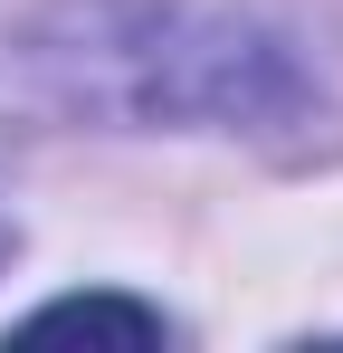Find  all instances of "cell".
<instances>
[{
	"label": "cell",
	"instance_id": "6da1fadb",
	"mask_svg": "<svg viewBox=\"0 0 343 353\" xmlns=\"http://www.w3.org/2000/svg\"><path fill=\"white\" fill-rule=\"evenodd\" d=\"M57 325H86V334H134V344H153L163 334V315L153 305H124V296H57L29 315V334H57Z\"/></svg>",
	"mask_w": 343,
	"mask_h": 353
},
{
	"label": "cell",
	"instance_id": "7a4b0ae2",
	"mask_svg": "<svg viewBox=\"0 0 343 353\" xmlns=\"http://www.w3.org/2000/svg\"><path fill=\"white\" fill-rule=\"evenodd\" d=\"M0 248H10V239H0Z\"/></svg>",
	"mask_w": 343,
	"mask_h": 353
}]
</instances>
